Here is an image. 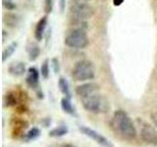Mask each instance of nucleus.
I'll use <instances>...</instances> for the list:
<instances>
[{
	"label": "nucleus",
	"mask_w": 157,
	"mask_h": 147,
	"mask_svg": "<svg viewBox=\"0 0 157 147\" xmlns=\"http://www.w3.org/2000/svg\"><path fill=\"white\" fill-rule=\"evenodd\" d=\"M3 22L5 24V26L14 28H17L20 24V23H21V18H20V16L17 14L9 12L4 15Z\"/></svg>",
	"instance_id": "obj_13"
},
{
	"label": "nucleus",
	"mask_w": 157,
	"mask_h": 147,
	"mask_svg": "<svg viewBox=\"0 0 157 147\" xmlns=\"http://www.w3.org/2000/svg\"><path fill=\"white\" fill-rule=\"evenodd\" d=\"M70 13L72 16L82 21H86V20L93 17L95 11L90 4L86 1H81V0H75L72 2L70 6Z\"/></svg>",
	"instance_id": "obj_5"
},
{
	"label": "nucleus",
	"mask_w": 157,
	"mask_h": 147,
	"mask_svg": "<svg viewBox=\"0 0 157 147\" xmlns=\"http://www.w3.org/2000/svg\"><path fill=\"white\" fill-rule=\"evenodd\" d=\"M53 1L54 0H44V12L46 15L50 14L53 10Z\"/></svg>",
	"instance_id": "obj_22"
},
{
	"label": "nucleus",
	"mask_w": 157,
	"mask_h": 147,
	"mask_svg": "<svg viewBox=\"0 0 157 147\" xmlns=\"http://www.w3.org/2000/svg\"><path fill=\"white\" fill-rule=\"evenodd\" d=\"M123 2H124V0H114V5L119 6V5H121Z\"/></svg>",
	"instance_id": "obj_26"
},
{
	"label": "nucleus",
	"mask_w": 157,
	"mask_h": 147,
	"mask_svg": "<svg viewBox=\"0 0 157 147\" xmlns=\"http://www.w3.org/2000/svg\"><path fill=\"white\" fill-rule=\"evenodd\" d=\"M66 46L76 50L86 49L90 44V39L85 29L72 28L65 37Z\"/></svg>",
	"instance_id": "obj_4"
},
{
	"label": "nucleus",
	"mask_w": 157,
	"mask_h": 147,
	"mask_svg": "<svg viewBox=\"0 0 157 147\" xmlns=\"http://www.w3.org/2000/svg\"><path fill=\"white\" fill-rule=\"evenodd\" d=\"M8 73L13 77H22L27 72V68L24 62L21 61H15L10 63L7 69Z\"/></svg>",
	"instance_id": "obj_10"
},
{
	"label": "nucleus",
	"mask_w": 157,
	"mask_h": 147,
	"mask_svg": "<svg viewBox=\"0 0 157 147\" xmlns=\"http://www.w3.org/2000/svg\"><path fill=\"white\" fill-rule=\"evenodd\" d=\"M17 93H15L13 91H10L8 92L6 95H5V105L7 107H13V106H16L17 103H18V98H17Z\"/></svg>",
	"instance_id": "obj_19"
},
{
	"label": "nucleus",
	"mask_w": 157,
	"mask_h": 147,
	"mask_svg": "<svg viewBox=\"0 0 157 147\" xmlns=\"http://www.w3.org/2000/svg\"><path fill=\"white\" fill-rule=\"evenodd\" d=\"M80 130L82 134H85L86 136L90 137V139L95 141L97 144H99L102 147H115L114 144H113L112 142L107 138V137L102 135L101 134H99L98 131L91 129V127H90V126H81Z\"/></svg>",
	"instance_id": "obj_7"
},
{
	"label": "nucleus",
	"mask_w": 157,
	"mask_h": 147,
	"mask_svg": "<svg viewBox=\"0 0 157 147\" xmlns=\"http://www.w3.org/2000/svg\"><path fill=\"white\" fill-rule=\"evenodd\" d=\"M72 78L75 81L86 82L95 77V67L93 63L86 59L78 61L72 69Z\"/></svg>",
	"instance_id": "obj_3"
},
{
	"label": "nucleus",
	"mask_w": 157,
	"mask_h": 147,
	"mask_svg": "<svg viewBox=\"0 0 157 147\" xmlns=\"http://www.w3.org/2000/svg\"><path fill=\"white\" fill-rule=\"evenodd\" d=\"M26 82L29 87L32 89L38 91L39 88V72L36 67H31L27 71Z\"/></svg>",
	"instance_id": "obj_9"
},
{
	"label": "nucleus",
	"mask_w": 157,
	"mask_h": 147,
	"mask_svg": "<svg viewBox=\"0 0 157 147\" xmlns=\"http://www.w3.org/2000/svg\"><path fill=\"white\" fill-rule=\"evenodd\" d=\"M60 106H61V109L64 113H66V114L70 115V116H74V117L77 116L76 108L73 105L71 98H68V97L62 98L61 102H60Z\"/></svg>",
	"instance_id": "obj_14"
},
{
	"label": "nucleus",
	"mask_w": 157,
	"mask_h": 147,
	"mask_svg": "<svg viewBox=\"0 0 157 147\" xmlns=\"http://www.w3.org/2000/svg\"><path fill=\"white\" fill-rule=\"evenodd\" d=\"M26 51L29 61H36L40 54V47L36 42H29L26 45Z\"/></svg>",
	"instance_id": "obj_12"
},
{
	"label": "nucleus",
	"mask_w": 157,
	"mask_h": 147,
	"mask_svg": "<svg viewBox=\"0 0 157 147\" xmlns=\"http://www.w3.org/2000/svg\"><path fill=\"white\" fill-rule=\"evenodd\" d=\"M5 38H6V32L3 31V42L5 41Z\"/></svg>",
	"instance_id": "obj_28"
},
{
	"label": "nucleus",
	"mask_w": 157,
	"mask_h": 147,
	"mask_svg": "<svg viewBox=\"0 0 157 147\" xmlns=\"http://www.w3.org/2000/svg\"><path fill=\"white\" fill-rule=\"evenodd\" d=\"M75 91H76V94L82 99V98H85V97L94 94V93L99 92L100 86L98 83L86 81V82L82 83V85H78L76 87Z\"/></svg>",
	"instance_id": "obj_8"
},
{
	"label": "nucleus",
	"mask_w": 157,
	"mask_h": 147,
	"mask_svg": "<svg viewBox=\"0 0 157 147\" xmlns=\"http://www.w3.org/2000/svg\"><path fill=\"white\" fill-rule=\"evenodd\" d=\"M151 121L153 122L154 126L157 127V110L151 113Z\"/></svg>",
	"instance_id": "obj_24"
},
{
	"label": "nucleus",
	"mask_w": 157,
	"mask_h": 147,
	"mask_svg": "<svg viewBox=\"0 0 157 147\" xmlns=\"http://www.w3.org/2000/svg\"><path fill=\"white\" fill-rule=\"evenodd\" d=\"M18 47V43L17 42H11L9 44V45L4 49L3 52H2V62H5L7 61L8 59L11 57L14 52L16 51V49Z\"/></svg>",
	"instance_id": "obj_18"
},
{
	"label": "nucleus",
	"mask_w": 157,
	"mask_h": 147,
	"mask_svg": "<svg viewBox=\"0 0 157 147\" xmlns=\"http://www.w3.org/2000/svg\"><path fill=\"white\" fill-rule=\"evenodd\" d=\"M81 101L83 109L92 114H106L111 109L109 99L99 92L82 98Z\"/></svg>",
	"instance_id": "obj_2"
},
{
	"label": "nucleus",
	"mask_w": 157,
	"mask_h": 147,
	"mask_svg": "<svg viewBox=\"0 0 157 147\" xmlns=\"http://www.w3.org/2000/svg\"><path fill=\"white\" fill-rule=\"evenodd\" d=\"M81 1H86V2H88V1H90V0H81Z\"/></svg>",
	"instance_id": "obj_29"
},
{
	"label": "nucleus",
	"mask_w": 157,
	"mask_h": 147,
	"mask_svg": "<svg viewBox=\"0 0 157 147\" xmlns=\"http://www.w3.org/2000/svg\"><path fill=\"white\" fill-rule=\"evenodd\" d=\"M65 6H66V0H60L59 1V7H60V11L63 12L65 10Z\"/></svg>",
	"instance_id": "obj_25"
},
{
	"label": "nucleus",
	"mask_w": 157,
	"mask_h": 147,
	"mask_svg": "<svg viewBox=\"0 0 157 147\" xmlns=\"http://www.w3.org/2000/svg\"><path fill=\"white\" fill-rule=\"evenodd\" d=\"M51 67L53 69V72L55 73V74H58L59 72H60V63H59L58 58H56V57L52 58V60H51Z\"/></svg>",
	"instance_id": "obj_23"
},
{
	"label": "nucleus",
	"mask_w": 157,
	"mask_h": 147,
	"mask_svg": "<svg viewBox=\"0 0 157 147\" xmlns=\"http://www.w3.org/2000/svg\"><path fill=\"white\" fill-rule=\"evenodd\" d=\"M69 132V129L66 125H60L49 131V136L51 137H62Z\"/></svg>",
	"instance_id": "obj_17"
},
{
	"label": "nucleus",
	"mask_w": 157,
	"mask_h": 147,
	"mask_svg": "<svg viewBox=\"0 0 157 147\" xmlns=\"http://www.w3.org/2000/svg\"><path fill=\"white\" fill-rule=\"evenodd\" d=\"M47 24H48V19L47 16H43L41 19H39V21L37 22L36 28H34V37L37 41H41L44 32H45V29L47 28Z\"/></svg>",
	"instance_id": "obj_11"
},
{
	"label": "nucleus",
	"mask_w": 157,
	"mask_h": 147,
	"mask_svg": "<svg viewBox=\"0 0 157 147\" xmlns=\"http://www.w3.org/2000/svg\"><path fill=\"white\" fill-rule=\"evenodd\" d=\"M109 126L111 130L123 140L132 141L136 138L137 130L134 121L124 110H117L114 112Z\"/></svg>",
	"instance_id": "obj_1"
},
{
	"label": "nucleus",
	"mask_w": 157,
	"mask_h": 147,
	"mask_svg": "<svg viewBox=\"0 0 157 147\" xmlns=\"http://www.w3.org/2000/svg\"><path fill=\"white\" fill-rule=\"evenodd\" d=\"M2 4H3V7L5 9L9 10V11H13V10L17 8V5L13 2V0H3Z\"/></svg>",
	"instance_id": "obj_21"
},
{
	"label": "nucleus",
	"mask_w": 157,
	"mask_h": 147,
	"mask_svg": "<svg viewBox=\"0 0 157 147\" xmlns=\"http://www.w3.org/2000/svg\"><path fill=\"white\" fill-rule=\"evenodd\" d=\"M137 124L140 126V136L146 144L151 146H157V130L147 122L137 119Z\"/></svg>",
	"instance_id": "obj_6"
},
{
	"label": "nucleus",
	"mask_w": 157,
	"mask_h": 147,
	"mask_svg": "<svg viewBox=\"0 0 157 147\" xmlns=\"http://www.w3.org/2000/svg\"><path fill=\"white\" fill-rule=\"evenodd\" d=\"M40 74L43 78H48L49 77V74H50V66H49V60L45 59L43 61L42 65L40 67Z\"/></svg>",
	"instance_id": "obj_20"
},
{
	"label": "nucleus",
	"mask_w": 157,
	"mask_h": 147,
	"mask_svg": "<svg viewBox=\"0 0 157 147\" xmlns=\"http://www.w3.org/2000/svg\"><path fill=\"white\" fill-rule=\"evenodd\" d=\"M58 87H59V90L61 91V93L64 96L68 98H72V91L70 88V85H69V81H67L66 77H59Z\"/></svg>",
	"instance_id": "obj_15"
},
{
	"label": "nucleus",
	"mask_w": 157,
	"mask_h": 147,
	"mask_svg": "<svg viewBox=\"0 0 157 147\" xmlns=\"http://www.w3.org/2000/svg\"><path fill=\"white\" fill-rule=\"evenodd\" d=\"M39 136H40V130L36 126H33L32 129H29L27 132H25L23 135V140L27 142L33 141L38 138Z\"/></svg>",
	"instance_id": "obj_16"
},
{
	"label": "nucleus",
	"mask_w": 157,
	"mask_h": 147,
	"mask_svg": "<svg viewBox=\"0 0 157 147\" xmlns=\"http://www.w3.org/2000/svg\"><path fill=\"white\" fill-rule=\"evenodd\" d=\"M62 147H77V146L73 145V144H69V143H67V144H64Z\"/></svg>",
	"instance_id": "obj_27"
}]
</instances>
